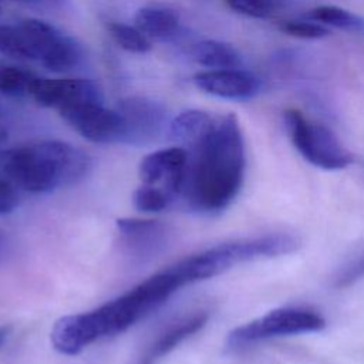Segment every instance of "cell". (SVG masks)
Masks as SVG:
<instances>
[{
	"mask_svg": "<svg viewBox=\"0 0 364 364\" xmlns=\"http://www.w3.org/2000/svg\"><path fill=\"white\" fill-rule=\"evenodd\" d=\"M186 284L172 264L97 309L58 318L50 334L51 344L64 355H75L102 337L124 333Z\"/></svg>",
	"mask_w": 364,
	"mask_h": 364,
	"instance_id": "obj_1",
	"label": "cell"
},
{
	"mask_svg": "<svg viewBox=\"0 0 364 364\" xmlns=\"http://www.w3.org/2000/svg\"><path fill=\"white\" fill-rule=\"evenodd\" d=\"M191 149L193 156L189 155L182 195L199 212L226 209L240 192L246 168L245 142L236 115L216 118L206 136Z\"/></svg>",
	"mask_w": 364,
	"mask_h": 364,
	"instance_id": "obj_2",
	"label": "cell"
},
{
	"mask_svg": "<svg viewBox=\"0 0 364 364\" xmlns=\"http://www.w3.org/2000/svg\"><path fill=\"white\" fill-rule=\"evenodd\" d=\"M88 168V156L64 141L48 139L0 151V173L27 193H47L74 183Z\"/></svg>",
	"mask_w": 364,
	"mask_h": 364,
	"instance_id": "obj_3",
	"label": "cell"
},
{
	"mask_svg": "<svg viewBox=\"0 0 364 364\" xmlns=\"http://www.w3.org/2000/svg\"><path fill=\"white\" fill-rule=\"evenodd\" d=\"M299 245V239L291 235L269 233L225 242L191 255L175 264L191 284L215 277L240 263L293 253Z\"/></svg>",
	"mask_w": 364,
	"mask_h": 364,
	"instance_id": "obj_4",
	"label": "cell"
},
{
	"mask_svg": "<svg viewBox=\"0 0 364 364\" xmlns=\"http://www.w3.org/2000/svg\"><path fill=\"white\" fill-rule=\"evenodd\" d=\"M324 327V317L311 309L280 307L233 328L226 337V347L236 351L269 338L314 333Z\"/></svg>",
	"mask_w": 364,
	"mask_h": 364,
	"instance_id": "obj_5",
	"label": "cell"
},
{
	"mask_svg": "<svg viewBox=\"0 0 364 364\" xmlns=\"http://www.w3.org/2000/svg\"><path fill=\"white\" fill-rule=\"evenodd\" d=\"M284 122L294 148L311 165L326 171H338L354 162V155L331 129L310 121L301 111L286 109Z\"/></svg>",
	"mask_w": 364,
	"mask_h": 364,
	"instance_id": "obj_6",
	"label": "cell"
},
{
	"mask_svg": "<svg viewBox=\"0 0 364 364\" xmlns=\"http://www.w3.org/2000/svg\"><path fill=\"white\" fill-rule=\"evenodd\" d=\"M189 154L183 146L154 151L142 158L138 175L142 185L158 186L172 198L183 193L188 176Z\"/></svg>",
	"mask_w": 364,
	"mask_h": 364,
	"instance_id": "obj_7",
	"label": "cell"
},
{
	"mask_svg": "<svg viewBox=\"0 0 364 364\" xmlns=\"http://www.w3.org/2000/svg\"><path fill=\"white\" fill-rule=\"evenodd\" d=\"M82 138L91 142H115L122 138V119L117 109L101 102H85L60 112Z\"/></svg>",
	"mask_w": 364,
	"mask_h": 364,
	"instance_id": "obj_8",
	"label": "cell"
},
{
	"mask_svg": "<svg viewBox=\"0 0 364 364\" xmlns=\"http://www.w3.org/2000/svg\"><path fill=\"white\" fill-rule=\"evenodd\" d=\"M31 98L41 107L60 112L85 102H101L100 87L85 78H38Z\"/></svg>",
	"mask_w": 364,
	"mask_h": 364,
	"instance_id": "obj_9",
	"label": "cell"
},
{
	"mask_svg": "<svg viewBox=\"0 0 364 364\" xmlns=\"http://www.w3.org/2000/svg\"><path fill=\"white\" fill-rule=\"evenodd\" d=\"M122 119V142L145 144L154 141L164 125V109L152 100L129 97L118 104Z\"/></svg>",
	"mask_w": 364,
	"mask_h": 364,
	"instance_id": "obj_10",
	"label": "cell"
},
{
	"mask_svg": "<svg viewBox=\"0 0 364 364\" xmlns=\"http://www.w3.org/2000/svg\"><path fill=\"white\" fill-rule=\"evenodd\" d=\"M115 225L121 245L129 256L138 259L155 257L168 239L166 226L158 220L122 218Z\"/></svg>",
	"mask_w": 364,
	"mask_h": 364,
	"instance_id": "obj_11",
	"label": "cell"
},
{
	"mask_svg": "<svg viewBox=\"0 0 364 364\" xmlns=\"http://www.w3.org/2000/svg\"><path fill=\"white\" fill-rule=\"evenodd\" d=\"M193 82L200 91L228 100H247L260 90V80L240 68L200 71L193 75Z\"/></svg>",
	"mask_w": 364,
	"mask_h": 364,
	"instance_id": "obj_12",
	"label": "cell"
},
{
	"mask_svg": "<svg viewBox=\"0 0 364 364\" xmlns=\"http://www.w3.org/2000/svg\"><path fill=\"white\" fill-rule=\"evenodd\" d=\"M208 320L209 314L206 311H196L168 326L146 346L135 364H156L162 357L169 354L181 343L202 330L206 326Z\"/></svg>",
	"mask_w": 364,
	"mask_h": 364,
	"instance_id": "obj_13",
	"label": "cell"
},
{
	"mask_svg": "<svg viewBox=\"0 0 364 364\" xmlns=\"http://www.w3.org/2000/svg\"><path fill=\"white\" fill-rule=\"evenodd\" d=\"M216 118L200 109H186L179 112L171 122L168 134L171 139L182 142L189 148L200 142L215 125Z\"/></svg>",
	"mask_w": 364,
	"mask_h": 364,
	"instance_id": "obj_14",
	"label": "cell"
},
{
	"mask_svg": "<svg viewBox=\"0 0 364 364\" xmlns=\"http://www.w3.org/2000/svg\"><path fill=\"white\" fill-rule=\"evenodd\" d=\"M134 23L149 40H164L175 34L179 26V17L168 7L146 6L135 13Z\"/></svg>",
	"mask_w": 364,
	"mask_h": 364,
	"instance_id": "obj_15",
	"label": "cell"
},
{
	"mask_svg": "<svg viewBox=\"0 0 364 364\" xmlns=\"http://www.w3.org/2000/svg\"><path fill=\"white\" fill-rule=\"evenodd\" d=\"M192 60L210 70L239 68L242 57L235 47L218 40H202L191 48Z\"/></svg>",
	"mask_w": 364,
	"mask_h": 364,
	"instance_id": "obj_16",
	"label": "cell"
},
{
	"mask_svg": "<svg viewBox=\"0 0 364 364\" xmlns=\"http://www.w3.org/2000/svg\"><path fill=\"white\" fill-rule=\"evenodd\" d=\"M82 58L80 44L71 37L60 34V37L47 48L41 57V64L54 71L64 73L74 68Z\"/></svg>",
	"mask_w": 364,
	"mask_h": 364,
	"instance_id": "obj_17",
	"label": "cell"
},
{
	"mask_svg": "<svg viewBox=\"0 0 364 364\" xmlns=\"http://www.w3.org/2000/svg\"><path fill=\"white\" fill-rule=\"evenodd\" d=\"M36 60H41L47 48L60 37V31L50 23L40 18H23L18 23Z\"/></svg>",
	"mask_w": 364,
	"mask_h": 364,
	"instance_id": "obj_18",
	"label": "cell"
},
{
	"mask_svg": "<svg viewBox=\"0 0 364 364\" xmlns=\"http://www.w3.org/2000/svg\"><path fill=\"white\" fill-rule=\"evenodd\" d=\"M38 78L28 70L16 65H0V92L9 97H31Z\"/></svg>",
	"mask_w": 364,
	"mask_h": 364,
	"instance_id": "obj_19",
	"label": "cell"
},
{
	"mask_svg": "<svg viewBox=\"0 0 364 364\" xmlns=\"http://www.w3.org/2000/svg\"><path fill=\"white\" fill-rule=\"evenodd\" d=\"M108 31L112 40L125 51L144 54L152 48L151 40L135 26L112 21L108 24Z\"/></svg>",
	"mask_w": 364,
	"mask_h": 364,
	"instance_id": "obj_20",
	"label": "cell"
},
{
	"mask_svg": "<svg viewBox=\"0 0 364 364\" xmlns=\"http://www.w3.org/2000/svg\"><path fill=\"white\" fill-rule=\"evenodd\" d=\"M0 53L11 58L36 60L18 24H0Z\"/></svg>",
	"mask_w": 364,
	"mask_h": 364,
	"instance_id": "obj_21",
	"label": "cell"
},
{
	"mask_svg": "<svg viewBox=\"0 0 364 364\" xmlns=\"http://www.w3.org/2000/svg\"><path fill=\"white\" fill-rule=\"evenodd\" d=\"M309 17L313 18L314 21H320L337 28H344V30H357L364 24V21L358 16L337 6L314 7L313 10H310Z\"/></svg>",
	"mask_w": 364,
	"mask_h": 364,
	"instance_id": "obj_22",
	"label": "cell"
},
{
	"mask_svg": "<svg viewBox=\"0 0 364 364\" xmlns=\"http://www.w3.org/2000/svg\"><path fill=\"white\" fill-rule=\"evenodd\" d=\"M172 196L158 186L141 185L132 196L134 205L141 212H161L169 206Z\"/></svg>",
	"mask_w": 364,
	"mask_h": 364,
	"instance_id": "obj_23",
	"label": "cell"
},
{
	"mask_svg": "<svg viewBox=\"0 0 364 364\" xmlns=\"http://www.w3.org/2000/svg\"><path fill=\"white\" fill-rule=\"evenodd\" d=\"M279 28L282 33L296 37V38H303V40H317L327 37L330 34L328 28L318 23H311V21H300V20H284L279 24Z\"/></svg>",
	"mask_w": 364,
	"mask_h": 364,
	"instance_id": "obj_24",
	"label": "cell"
},
{
	"mask_svg": "<svg viewBox=\"0 0 364 364\" xmlns=\"http://www.w3.org/2000/svg\"><path fill=\"white\" fill-rule=\"evenodd\" d=\"M226 4L239 14L252 17V18H267L276 9V0H225Z\"/></svg>",
	"mask_w": 364,
	"mask_h": 364,
	"instance_id": "obj_25",
	"label": "cell"
},
{
	"mask_svg": "<svg viewBox=\"0 0 364 364\" xmlns=\"http://www.w3.org/2000/svg\"><path fill=\"white\" fill-rule=\"evenodd\" d=\"M21 191L3 173H0V215L13 212L20 203Z\"/></svg>",
	"mask_w": 364,
	"mask_h": 364,
	"instance_id": "obj_26",
	"label": "cell"
},
{
	"mask_svg": "<svg viewBox=\"0 0 364 364\" xmlns=\"http://www.w3.org/2000/svg\"><path fill=\"white\" fill-rule=\"evenodd\" d=\"M9 333H10L9 326H0V347L4 344L6 338L9 337Z\"/></svg>",
	"mask_w": 364,
	"mask_h": 364,
	"instance_id": "obj_27",
	"label": "cell"
},
{
	"mask_svg": "<svg viewBox=\"0 0 364 364\" xmlns=\"http://www.w3.org/2000/svg\"><path fill=\"white\" fill-rule=\"evenodd\" d=\"M20 1H43V0H20Z\"/></svg>",
	"mask_w": 364,
	"mask_h": 364,
	"instance_id": "obj_28",
	"label": "cell"
},
{
	"mask_svg": "<svg viewBox=\"0 0 364 364\" xmlns=\"http://www.w3.org/2000/svg\"><path fill=\"white\" fill-rule=\"evenodd\" d=\"M0 11H1V0H0Z\"/></svg>",
	"mask_w": 364,
	"mask_h": 364,
	"instance_id": "obj_29",
	"label": "cell"
},
{
	"mask_svg": "<svg viewBox=\"0 0 364 364\" xmlns=\"http://www.w3.org/2000/svg\"><path fill=\"white\" fill-rule=\"evenodd\" d=\"M0 242H1V235H0Z\"/></svg>",
	"mask_w": 364,
	"mask_h": 364,
	"instance_id": "obj_30",
	"label": "cell"
}]
</instances>
